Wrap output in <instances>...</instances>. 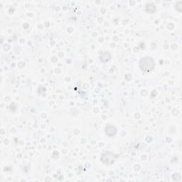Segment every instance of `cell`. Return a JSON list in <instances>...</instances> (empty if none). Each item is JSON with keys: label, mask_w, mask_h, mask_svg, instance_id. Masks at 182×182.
<instances>
[{"label": "cell", "mask_w": 182, "mask_h": 182, "mask_svg": "<svg viewBox=\"0 0 182 182\" xmlns=\"http://www.w3.org/2000/svg\"><path fill=\"white\" fill-rule=\"evenodd\" d=\"M141 69L144 71L149 72L152 71L154 68V62L152 58H144L140 61Z\"/></svg>", "instance_id": "cell-1"}, {"label": "cell", "mask_w": 182, "mask_h": 182, "mask_svg": "<svg viewBox=\"0 0 182 182\" xmlns=\"http://www.w3.org/2000/svg\"><path fill=\"white\" fill-rule=\"evenodd\" d=\"M105 130H110L109 132H106V134L107 135H109V136H110V132H112V135H113H113H115L116 133V129L113 126H107Z\"/></svg>", "instance_id": "cell-2"}]
</instances>
